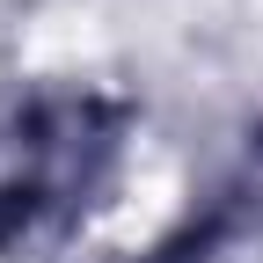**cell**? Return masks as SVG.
<instances>
[{"instance_id": "6da1fadb", "label": "cell", "mask_w": 263, "mask_h": 263, "mask_svg": "<svg viewBox=\"0 0 263 263\" xmlns=\"http://www.w3.org/2000/svg\"><path fill=\"white\" fill-rule=\"evenodd\" d=\"M117 161V110L95 95H51L37 103L15 139L0 146V249H22L88 205V190Z\"/></svg>"}]
</instances>
